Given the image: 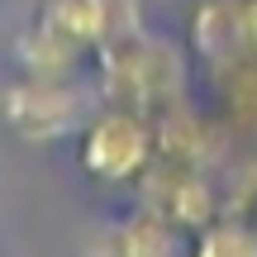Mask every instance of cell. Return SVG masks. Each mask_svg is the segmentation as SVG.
<instances>
[{
  "mask_svg": "<svg viewBox=\"0 0 257 257\" xmlns=\"http://www.w3.org/2000/svg\"><path fill=\"white\" fill-rule=\"evenodd\" d=\"M153 162V134L138 114L128 110H110L95 114L81 128V167L105 186H124L134 181L143 167Z\"/></svg>",
  "mask_w": 257,
  "mask_h": 257,
  "instance_id": "1",
  "label": "cell"
},
{
  "mask_svg": "<svg viewBox=\"0 0 257 257\" xmlns=\"http://www.w3.org/2000/svg\"><path fill=\"white\" fill-rule=\"evenodd\" d=\"M5 114L19 138L48 143V138H62L67 128L81 124V100H76V91L62 76H29V81L10 86Z\"/></svg>",
  "mask_w": 257,
  "mask_h": 257,
  "instance_id": "2",
  "label": "cell"
},
{
  "mask_svg": "<svg viewBox=\"0 0 257 257\" xmlns=\"http://www.w3.org/2000/svg\"><path fill=\"white\" fill-rule=\"evenodd\" d=\"M114 257H191V243L176 233L167 214L148 210L114 229Z\"/></svg>",
  "mask_w": 257,
  "mask_h": 257,
  "instance_id": "3",
  "label": "cell"
},
{
  "mask_svg": "<svg viewBox=\"0 0 257 257\" xmlns=\"http://www.w3.org/2000/svg\"><path fill=\"white\" fill-rule=\"evenodd\" d=\"M191 257H257V233L233 219L200 224L191 238Z\"/></svg>",
  "mask_w": 257,
  "mask_h": 257,
  "instance_id": "4",
  "label": "cell"
}]
</instances>
